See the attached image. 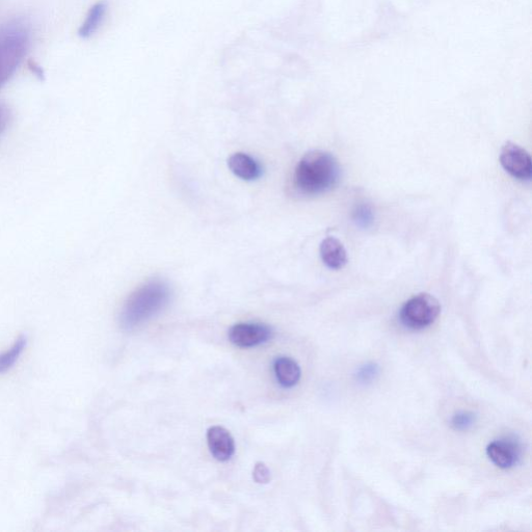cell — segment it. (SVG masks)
<instances>
[{
    "label": "cell",
    "instance_id": "obj_1",
    "mask_svg": "<svg viewBox=\"0 0 532 532\" xmlns=\"http://www.w3.org/2000/svg\"><path fill=\"white\" fill-rule=\"evenodd\" d=\"M341 168L329 152L314 150L301 159L295 173L297 189L307 196L326 194L336 188Z\"/></svg>",
    "mask_w": 532,
    "mask_h": 532
},
{
    "label": "cell",
    "instance_id": "obj_2",
    "mask_svg": "<svg viewBox=\"0 0 532 532\" xmlns=\"http://www.w3.org/2000/svg\"><path fill=\"white\" fill-rule=\"evenodd\" d=\"M171 290L161 280H152L138 288L125 302L120 324L125 331H133L161 313L170 303Z\"/></svg>",
    "mask_w": 532,
    "mask_h": 532
},
{
    "label": "cell",
    "instance_id": "obj_3",
    "mask_svg": "<svg viewBox=\"0 0 532 532\" xmlns=\"http://www.w3.org/2000/svg\"><path fill=\"white\" fill-rule=\"evenodd\" d=\"M31 40V26L23 19L0 26V89L10 81L28 55Z\"/></svg>",
    "mask_w": 532,
    "mask_h": 532
},
{
    "label": "cell",
    "instance_id": "obj_4",
    "mask_svg": "<svg viewBox=\"0 0 532 532\" xmlns=\"http://www.w3.org/2000/svg\"><path fill=\"white\" fill-rule=\"evenodd\" d=\"M441 312L439 301L430 294H419L407 301L399 312L402 324L411 330H422L436 322Z\"/></svg>",
    "mask_w": 532,
    "mask_h": 532
},
{
    "label": "cell",
    "instance_id": "obj_5",
    "mask_svg": "<svg viewBox=\"0 0 532 532\" xmlns=\"http://www.w3.org/2000/svg\"><path fill=\"white\" fill-rule=\"evenodd\" d=\"M274 329L261 323H239L229 331V340L239 349L259 347L273 339Z\"/></svg>",
    "mask_w": 532,
    "mask_h": 532
},
{
    "label": "cell",
    "instance_id": "obj_6",
    "mask_svg": "<svg viewBox=\"0 0 532 532\" xmlns=\"http://www.w3.org/2000/svg\"><path fill=\"white\" fill-rule=\"evenodd\" d=\"M500 164L514 178L529 181L532 176V162L529 153L519 145L505 143L500 152Z\"/></svg>",
    "mask_w": 532,
    "mask_h": 532
},
{
    "label": "cell",
    "instance_id": "obj_7",
    "mask_svg": "<svg viewBox=\"0 0 532 532\" xmlns=\"http://www.w3.org/2000/svg\"><path fill=\"white\" fill-rule=\"evenodd\" d=\"M487 455L498 468L511 469L520 460L521 447L516 440L510 438L500 439L488 445Z\"/></svg>",
    "mask_w": 532,
    "mask_h": 532
},
{
    "label": "cell",
    "instance_id": "obj_8",
    "mask_svg": "<svg viewBox=\"0 0 532 532\" xmlns=\"http://www.w3.org/2000/svg\"><path fill=\"white\" fill-rule=\"evenodd\" d=\"M207 443L211 455L220 462H227L234 455V439L231 434L222 427H212L207 431Z\"/></svg>",
    "mask_w": 532,
    "mask_h": 532
},
{
    "label": "cell",
    "instance_id": "obj_9",
    "mask_svg": "<svg viewBox=\"0 0 532 532\" xmlns=\"http://www.w3.org/2000/svg\"><path fill=\"white\" fill-rule=\"evenodd\" d=\"M274 372L283 388H292L299 384L302 377L300 365L289 357H278L274 362Z\"/></svg>",
    "mask_w": 532,
    "mask_h": 532
},
{
    "label": "cell",
    "instance_id": "obj_10",
    "mask_svg": "<svg viewBox=\"0 0 532 532\" xmlns=\"http://www.w3.org/2000/svg\"><path fill=\"white\" fill-rule=\"evenodd\" d=\"M232 173L246 181L258 179L262 174L260 165L253 157L245 153H235L228 159Z\"/></svg>",
    "mask_w": 532,
    "mask_h": 532
},
{
    "label": "cell",
    "instance_id": "obj_11",
    "mask_svg": "<svg viewBox=\"0 0 532 532\" xmlns=\"http://www.w3.org/2000/svg\"><path fill=\"white\" fill-rule=\"evenodd\" d=\"M323 262L331 270H341L348 263V254L336 237H327L321 245Z\"/></svg>",
    "mask_w": 532,
    "mask_h": 532
},
{
    "label": "cell",
    "instance_id": "obj_12",
    "mask_svg": "<svg viewBox=\"0 0 532 532\" xmlns=\"http://www.w3.org/2000/svg\"><path fill=\"white\" fill-rule=\"evenodd\" d=\"M106 12H108V5L106 3H97L94 5L84 23L81 25V28L78 30V36L82 39H89L97 33L100 29V26L105 18Z\"/></svg>",
    "mask_w": 532,
    "mask_h": 532
},
{
    "label": "cell",
    "instance_id": "obj_13",
    "mask_svg": "<svg viewBox=\"0 0 532 532\" xmlns=\"http://www.w3.org/2000/svg\"><path fill=\"white\" fill-rule=\"evenodd\" d=\"M25 345L26 338L22 336L15 342L10 350L0 355V374H4V372L8 371L14 366L22 354Z\"/></svg>",
    "mask_w": 532,
    "mask_h": 532
},
{
    "label": "cell",
    "instance_id": "obj_14",
    "mask_svg": "<svg viewBox=\"0 0 532 532\" xmlns=\"http://www.w3.org/2000/svg\"><path fill=\"white\" fill-rule=\"evenodd\" d=\"M475 422L476 415L468 411L459 412L451 419L452 428L460 432H465L472 429Z\"/></svg>",
    "mask_w": 532,
    "mask_h": 532
},
{
    "label": "cell",
    "instance_id": "obj_15",
    "mask_svg": "<svg viewBox=\"0 0 532 532\" xmlns=\"http://www.w3.org/2000/svg\"><path fill=\"white\" fill-rule=\"evenodd\" d=\"M380 368L375 363H368L359 368L356 378L361 384H370L377 380Z\"/></svg>",
    "mask_w": 532,
    "mask_h": 532
},
{
    "label": "cell",
    "instance_id": "obj_16",
    "mask_svg": "<svg viewBox=\"0 0 532 532\" xmlns=\"http://www.w3.org/2000/svg\"><path fill=\"white\" fill-rule=\"evenodd\" d=\"M354 220L361 227H369L374 221V214L368 205H360L354 211Z\"/></svg>",
    "mask_w": 532,
    "mask_h": 532
},
{
    "label": "cell",
    "instance_id": "obj_17",
    "mask_svg": "<svg viewBox=\"0 0 532 532\" xmlns=\"http://www.w3.org/2000/svg\"><path fill=\"white\" fill-rule=\"evenodd\" d=\"M253 477L258 484H268L271 481V471L263 463H257L254 468Z\"/></svg>",
    "mask_w": 532,
    "mask_h": 532
},
{
    "label": "cell",
    "instance_id": "obj_18",
    "mask_svg": "<svg viewBox=\"0 0 532 532\" xmlns=\"http://www.w3.org/2000/svg\"><path fill=\"white\" fill-rule=\"evenodd\" d=\"M11 121V111L4 103H0V135L7 129Z\"/></svg>",
    "mask_w": 532,
    "mask_h": 532
},
{
    "label": "cell",
    "instance_id": "obj_19",
    "mask_svg": "<svg viewBox=\"0 0 532 532\" xmlns=\"http://www.w3.org/2000/svg\"><path fill=\"white\" fill-rule=\"evenodd\" d=\"M28 66L32 73L40 79V81H44L45 79V72L43 68L35 61H29Z\"/></svg>",
    "mask_w": 532,
    "mask_h": 532
}]
</instances>
